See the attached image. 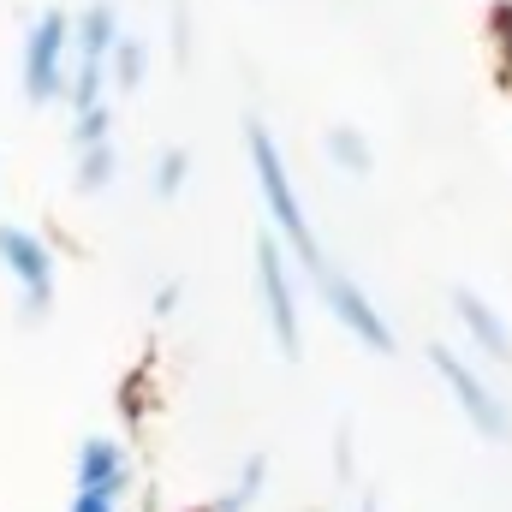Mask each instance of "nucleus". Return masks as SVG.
<instances>
[{
	"instance_id": "9",
	"label": "nucleus",
	"mask_w": 512,
	"mask_h": 512,
	"mask_svg": "<svg viewBox=\"0 0 512 512\" xmlns=\"http://www.w3.org/2000/svg\"><path fill=\"white\" fill-rule=\"evenodd\" d=\"M126 489V459H120V447L114 441H90L84 447V495H120Z\"/></svg>"
},
{
	"instance_id": "7",
	"label": "nucleus",
	"mask_w": 512,
	"mask_h": 512,
	"mask_svg": "<svg viewBox=\"0 0 512 512\" xmlns=\"http://www.w3.org/2000/svg\"><path fill=\"white\" fill-rule=\"evenodd\" d=\"M453 322L465 328L471 352H483L489 364H512V328L489 298H477L471 286H453Z\"/></svg>"
},
{
	"instance_id": "13",
	"label": "nucleus",
	"mask_w": 512,
	"mask_h": 512,
	"mask_svg": "<svg viewBox=\"0 0 512 512\" xmlns=\"http://www.w3.org/2000/svg\"><path fill=\"white\" fill-rule=\"evenodd\" d=\"M114 179V149L108 143H84V167H78V185L84 191H102Z\"/></svg>"
},
{
	"instance_id": "1",
	"label": "nucleus",
	"mask_w": 512,
	"mask_h": 512,
	"mask_svg": "<svg viewBox=\"0 0 512 512\" xmlns=\"http://www.w3.org/2000/svg\"><path fill=\"white\" fill-rule=\"evenodd\" d=\"M245 149H251V173H256V191H262V209H268V233L286 245V256L316 280L328 262H322V239H316V227H310V215H304V197H298V185H292V173H286V155H280V143H274V131L251 120L245 126Z\"/></svg>"
},
{
	"instance_id": "4",
	"label": "nucleus",
	"mask_w": 512,
	"mask_h": 512,
	"mask_svg": "<svg viewBox=\"0 0 512 512\" xmlns=\"http://www.w3.org/2000/svg\"><path fill=\"white\" fill-rule=\"evenodd\" d=\"M66 78H72V18L48 6L24 36V96L54 102L66 96Z\"/></svg>"
},
{
	"instance_id": "17",
	"label": "nucleus",
	"mask_w": 512,
	"mask_h": 512,
	"mask_svg": "<svg viewBox=\"0 0 512 512\" xmlns=\"http://www.w3.org/2000/svg\"><path fill=\"white\" fill-rule=\"evenodd\" d=\"M358 512H382V501H376V495H364V501H358Z\"/></svg>"
},
{
	"instance_id": "15",
	"label": "nucleus",
	"mask_w": 512,
	"mask_h": 512,
	"mask_svg": "<svg viewBox=\"0 0 512 512\" xmlns=\"http://www.w3.org/2000/svg\"><path fill=\"white\" fill-rule=\"evenodd\" d=\"M489 42H495V54H501V66H507V78H512V0H501L489 12Z\"/></svg>"
},
{
	"instance_id": "16",
	"label": "nucleus",
	"mask_w": 512,
	"mask_h": 512,
	"mask_svg": "<svg viewBox=\"0 0 512 512\" xmlns=\"http://www.w3.org/2000/svg\"><path fill=\"white\" fill-rule=\"evenodd\" d=\"M78 143H108V102L78 108Z\"/></svg>"
},
{
	"instance_id": "14",
	"label": "nucleus",
	"mask_w": 512,
	"mask_h": 512,
	"mask_svg": "<svg viewBox=\"0 0 512 512\" xmlns=\"http://www.w3.org/2000/svg\"><path fill=\"white\" fill-rule=\"evenodd\" d=\"M185 173H191V161H185V149H167V155H161V167H155V197H179V185H185Z\"/></svg>"
},
{
	"instance_id": "2",
	"label": "nucleus",
	"mask_w": 512,
	"mask_h": 512,
	"mask_svg": "<svg viewBox=\"0 0 512 512\" xmlns=\"http://www.w3.org/2000/svg\"><path fill=\"white\" fill-rule=\"evenodd\" d=\"M429 370L441 376V387H447V393H453V405H459V417H465L483 441H507V435H512L507 399L483 382V370H477L465 352H453L447 340H435V346H429Z\"/></svg>"
},
{
	"instance_id": "11",
	"label": "nucleus",
	"mask_w": 512,
	"mask_h": 512,
	"mask_svg": "<svg viewBox=\"0 0 512 512\" xmlns=\"http://www.w3.org/2000/svg\"><path fill=\"white\" fill-rule=\"evenodd\" d=\"M262 483H268V459H262V453H251V459H245V471H239V483H233L221 501H209L203 512H245L256 495H262Z\"/></svg>"
},
{
	"instance_id": "3",
	"label": "nucleus",
	"mask_w": 512,
	"mask_h": 512,
	"mask_svg": "<svg viewBox=\"0 0 512 512\" xmlns=\"http://www.w3.org/2000/svg\"><path fill=\"white\" fill-rule=\"evenodd\" d=\"M256 292H262V310H268V328H274L280 358H298L304 316H298V286H292V268H286V245L274 233L256 239Z\"/></svg>"
},
{
	"instance_id": "8",
	"label": "nucleus",
	"mask_w": 512,
	"mask_h": 512,
	"mask_svg": "<svg viewBox=\"0 0 512 512\" xmlns=\"http://www.w3.org/2000/svg\"><path fill=\"white\" fill-rule=\"evenodd\" d=\"M0 256H6V268L18 274L30 310H42L48 292H54V262H48V251H42V239L24 233V227H0Z\"/></svg>"
},
{
	"instance_id": "6",
	"label": "nucleus",
	"mask_w": 512,
	"mask_h": 512,
	"mask_svg": "<svg viewBox=\"0 0 512 512\" xmlns=\"http://www.w3.org/2000/svg\"><path fill=\"white\" fill-rule=\"evenodd\" d=\"M114 42H120V12L108 0H96L78 24H72V102L78 108H96L102 102V84H108V60H114Z\"/></svg>"
},
{
	"instance_id": "5",
	"label": "nucleus",
	"mask_w": 512,
	"mask_h": 512,
	"mask_svg": "<svg viewBox=\"0 0 512 512\" xmlns=\"http://www.w3.org/2000/svg\"><path fill=\"white\" fill-rule=\"evenodd\" d=\"M316 292H322V304H328V316L364 346V352H376V358H393V322L382 316V304L346 274V268H322L316 274Z\"/></svg>"
},
{
	"instance_id": "12",
	"label": "nucleus",
	"mask_w": 512,
	"mask_h": 512,
	"mask_svg": "<svg viewBox=\"0 0 512 512\" xmlns=\"http://www.w3.org/2000/svg\"><path fill=\"white\" fill-rule=\"evenodd\" d=\"M143 66H149L143 42H131V36H120V42H114V60H108V78H114L120 90H137V84H143Z\"/></svg>"
},
{
	"instance_id": "10",
	"label": "nucleus",
	"mask_w": 512,
	"mask_h": 512,
	"mask_svg": "<svg viewBox=\"0 0 512 512\" xmlns=\"http://www.w3.org/2000/svg\"><path fill=\"white\" fill-rule=\"evenodd\" d=\"M322 149H328V161H334L340 173H370V161H376L370 137H364L358 126H328V137H322Z\"/></svg>"
}]
</instances>
